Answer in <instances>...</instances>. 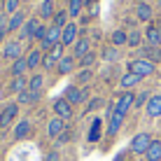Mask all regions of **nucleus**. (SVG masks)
<instances>
[{
  "label": "nucleus",
  "mask_w": 161,
  "mask_h": 161,
  "mask_svg": "<svg viewBox=\"0 0 161 161\" xmlns=\"http://www.w3.org/2000/svg\"><path fill=\"white\" fill-rule=\"evenodd\" d=\"M154 70H157V65H154L152 61L133 58V61H129V70H126V73H133L138 77H149V75H154Z\"/></svg>",
  "instance_id": "1"
},
{
  "label": "nucleus",
  "mask_w": 161,
  "mask_h": 161,
  "mask_svg": "<svg viewBox=\"0 0 161 161\" xmlns=\"http://www.w3.org/2000/svg\"><path fill=\"white\" fill-rule=\"evenodd\" d=\"M61 58H63V44H56L52 52H47V54L42 56V65H40V68H44V70H54V68L58 65Z\"/></svg>",
  "instance_id": "2"
},
{
  "label": "nucleus",
  "mask_w": 161,
  "mask_h": 161,
  "mask_svg": "<svg viewBox=\"0 0 161 161\" xmlns=\"http://www.w3.org/2000/svg\"><path fill=\"white\" fill-rule=\"evenodd\" d=\"M152 140L154 138L149 136V133H138V136H133V140H131V152L133 154H145L147 152V147L152 145Z\"/></svg>",
  "instance_id": "3"
},
{
  "label": "nucleus",
  "mask_w": 161,
  "mask_h": 161,
  "mask_svg": "<svg viewBox=\"0 0 161 161\" xmlns=\"http://www.w3.org/2000/svg\"><path fill=\"white\" fill-rule=\"evenodd\" d=\"M77 40H80V26H77L75 21H70V24L61 31V44H63V47H73Z\"/></svg>",
  "instance_id": "4"
},
{
  "label": "nucleus",
  "mask_w": 161,
  "mask_h": 161,
  "mask_svg": "<svg viewBox=\"0 0 161 161\" xmlns=\"http://www.w3.org/2000/svg\"><path fill=\"white\" fill-rule=\"evenodd\" d=\"M133 105H136V93H133V91H124L117 98V103H114V112H119V114H124V117H126Z\"/></svg>",
  "instance_id": "5"
},
{
  "label": "nucleus",
  "mask_w": 161,
  "mask_h": 161,
  "mask_svg": "<svg viewBox=\"0 0 161 161\" xmlns=\"http://www.w3.org/2000/svg\"><path fill=\"white\" fill-rule=\"evenodd\" d=\"M63 98H65V101H68V103L75 108V105H80V103H84V101H86V89H80V86L70 84L68 89H65Z\"/></svg>",
  "instance_id": "6"
},
{
  "label": "nucleus",
  "mask_w": 161,
  "mask_h": 161,
  "mask_svg": "<svg viewBox=\"0 0 161 161\" xmlns=\"http://www.w3.org/2000/svg\"><path fill=\"white\" fill-rule=\"evenodd\" d=\"M108 117H110V124H108V136H117L126 117H124V114H119V112H114V105H110V108H108Z\"/></svg>",
  "instance_id": "7"
},
{
  "label": "nucleus",
  "mask_w": 161,
  "mask_h": 161,
  "mask_svg": "<svg viewBox=\"0 0 161 161\" xmlns=\"http://www.w3.org/2000/svg\"><path fill=\"white\" fill-rule=\"evenodd\" d=\"M19 117V103H9L5 105V110L0 112V129H7L12 121Z\"/></svg>",
  "instance_id": "8"
},
{
  "label": "nucleus",
  "mask_w": 161,
  "mask_h": 161,
  "mask_svg": "<svg viewBox=\"0 0 161 161\" xmlns=\"http://www.w3.org/2000/svg\"><path fill=\"white\" fill-rule=\"evenodd\" d=\"M3 56L9 58V61L21 58V40H19V37H14V40H7V42L3 44Z\"/></svg>",
  "instance_id": "9"
},
{
  "label": "nucleus",
  "mask_w": 161,
  "mask_h": 161,
  "mask_svg": "<svg viewBox=\"0 0 161 161\" xmlns=\"http://www.w3.org/2000/svg\"><path fill=\"white\" fill-rule=\"evenodd\" d=\"M40 24H42V21L37 19V16H31V19H26L24 28L19 31V40H21V42H24V40H33V35H35V31L40 28Z\"/></svg>",
  "instance_id": "10"
},
{
  "label": "nucleus",
  "mask_w": 161,
  "mask_h": 161,
  "mask_svg": "<svg viewBox=\"0 0 161 161\" xmlns=\"http://www.w3.org/2000/svg\"><path fill=\"white\" fill-rule=\"evenodd\" d=\"M54 117H61V119H73V105H70L65 98H56L54 101Z\"/></svg>",
  "instance_id": "11"
},
{
  "label": "nucleus",
  "mask_w": 161,
  "mask_h": 161,
  "mask_svg": "<svg viewBox=\"0 0 161 161\" xmlns=\"http://www.w3.org/2000/svg\"><path fill=\"white\" fill-rule=\"evenodd\" d=\"M56 0H42L40 7H37V19L40 21H49L54 19V14H56Z\"/></svg>",
  "instance_id": "12"
},
{
  "label": "nucleus",
  "mask_w": 161,
  "mask_h": 161,
  "mask_svg": "<svg viewBox=\"0 0 161 161\" xmlns=\"http://www.w3.org/2000/svg\"><path fill=\"white\" fill-rule=\"evenodd\" d=\"M75 68H77V58L73 56V54L63 56V58L58 61V65H56L58 75H70V73H75Z\"/></svg>",
  "instance_id": "13"
},
{
  "label": "nucleus",
  "mask_w": 161,
  "mask_h": 161,
  "mask_svg": "<svg viewBox=\"0 0 161 161\" xmlns=\"http://www.w3.org/2000/svg\"><path fill=\"white\" fill-rule=\"evenodd\" d=\"M89 52H91V40H89V37H80V40L73 44V56L77 61H80L82 56H86Z\"/></svg>",
  "instance_id": "14"
},
{
  "label": "nucleus",
  "mask_w": 161,
  "mask_h": 161,
  "mask_svg": "<svg viewBox=\"0 0 161 161\" xmlns=\"http://www.w3.org/2000/svg\"><path fill=\"white\" fill-rule=\"evenodd\" d=\"M63 131H65V124H63V119H61V117H52V119H49V124H47V136L49 138L56 140Z\"/></svg>",
  "instance_id": "15"
},
{
  "label": "nucleus",
  "mask_w": 161,
  "mask_h": 161,
  "mask_svg": "<svg viewBox=\"0 0 161 161\" xmlns=\"http://www.w3.org/2000/svg\"><path fill=\"white\" fill-rule=\"evenodd\" d=\"M145 110H147V117H152V119L161 117V93H157V96H149Z\"/></svg>",
  "instance_id": "16"
},
{
  "label": "nucleus",
  "mask_w": 161,
  "mask_h": 161,
  "mask_svg": "<svg viewBox=\"0 0 161 161\" xmlns=\"http://www.w3.org/2000/svg\"><path fill=\"white\" fill-rule=\"evenodd\" d=\"M140 54H142L140 58L152 61L154 65H157L159 61H161V47H154V44H145V47H140Z\"/></svg>",
  "instance_id": "17"
},
{
  "label": "nucleus",
  "mask_w": 161,
  "mask_h": 161,
  "mask_svg": "<svg viewBox=\"0 0 161 161\" xmlns=\"http://www.w3.org/2000/svg\"><path fill=\"white\" fill-rule=\"evenodd\" d=\"M147 44H154V47H161V26L159 24H149L145 31Z\"/></svg>",
  "instance_id": "18"
},
{
  "label": "nucleus",
  "mask_w": 161,
  "mask_h": 161,
  "mask_svg": "<svg viewBox=\"0 0 161 161\" xmlns=\"http://www.w3.org/2000/svg\"><path fill=\"white\" fill-rule=\"evenodd\" d=\"M28 133H31V121L28 119H19L14 124V131H12L14 140H24V138H28Z\"/></svg>",
  "instance_id": "19"
},
{
  "label": "nucleus",
  "mask_w": 161,
  "mask_h": 161,
  "mask_svg": "<svg viewBox=\"0 0 161 161\" xmlns=\"http://www.w3.org/2000/svg\"><path fill=\"white\" fill-rule=\"evenodd\" d=\"M42 49H31L28 54H26V63H28V70H35L42 65Z\"/></svg>",
  "instance_id": "20"
},
{
  "label": "nucleus",
  "mask_w": 161,
  "mask_h": 161,
  "mask_svg": "<svg viewBox=\"0 0 161 161\" xmlns=\"http://www.w3.org/2000/svg\"><path fill=\"white\" fill-rule=\"evenodd\" d=\"M9 73H12V77H24L26 73H28V63H26V56H21V58L12 61V68H9Z\"/></svg>",
  "instance_id": "21"
},
{
  "label": "nucleus",
  "mask_w": 161,
  "mask_h": 161,
  "mask_svg": "<svg viewBox=\"0 0 161 161\" xmlns=\"http://www.w3.org/2000/svg\"><path fill=\"white\" fill-rule=\"evenodd\" d=\"M24 24H26V14L19 9L16 14L9 16V33H19L21 28H24Z\"/></svg>",
  "instance_id": "22"
},
{
  "label": "nucleus",
  "mask_w": 161,
  "mask_h": 161,
  "mask_svg": "<svg viewBox=\"0 0 161 161\" xmlns=\"http://www.w3.org/2000/svg\"><path fill=\"white\" fill-rule=\"evenodd\" d=\"M136 14H138L140 21H152L154 9H152V5H147V3H138L136 5Z\"/></svg>",
  "instance_id": "23"
},
{
  "label": "nucleus",
  "mask_w": 161,
  "mask_h": 161,
  "mask_svg": "<svg viewBox=\"0 0 161 161\" xmlns=\"http://www.w3.org/2000/svg\"><path fill=\"white\" fill-rule=\"evenodd\" d=\"M140 80H142V77H138V75H133V73H126V75H121L119 86L124 89V91H131L136 84H140Z\"/></svg>",
  "instance_id": "24"
},
{
  "label": "nucleus",
  "mask_w": 161,
  "mask_h": 161,
  "mask_svg": "<svg viewBox=\"0 0 161 161\" xmlns=\"http://www.w3.org/2000/svg\"><path fill=\"white\" fill-rule=\"evenodd\" d=\"M68 24H70V14H68V9H58V12L54 14V19H52V26H56V28H61V31H63Z\"/></svg>",
  "instance_id": "25"
},
{
  "label": "nucleus",
  "mask_w": 161,
  "mask_h": 161,
  "mask_svg": "<svg viewBox=\"0 0 161 161\" xmlns=\"http://www.w3.org/2000/svg\"><path fill=\"white\" fill-rule=\"evenodd\" d=\"M42 86H44V77H42V73H35V75L28 77V91H33V93H42Z\"/></svg>",
  "instance_id": "26"
},
{
  "label": "nucleus",
  "mask_w": 161,
  "mask_h": 161,
  "mask_svg": "<svg viewBox=\"0 0 161 161\" xmlns=\"http://www.w3.org/2000/svg\"><path fill=\"white\" fill-rule=\"evenodd\" d=\"M145 159L147 161H161V140H152V145L145 152Z\"/></svg>",
  "instance_id": "27"
},
{
  "label": "nucleus",
  "mask_w": 161,
  "mask_h": 161,
  "mask_svg": "<svg viewBox=\"0 0 161 161\" xmlns=\"http://www.w3.org/2000/svg\"><path fill=\"white\" fill-rule=\"evenodd\" d=\"M101 126H103V121L98 117L91 121V129H89V136H86L89 142H98V140H101Z\"/></svg>",
  "instance_id": "28"
},
{
  "label": "nucleus",
  "mask_w": 161,
  "mask_h": 161,
  "mask_svg": "<svg viewBox=\"0 0 161 161\" xmlns=\"http://www.w3.org/2000/svg\"><path fill=\"white\" fill-rule=\"evenodd\" d=\"M40 96H42V93H33V91H28V89H26V91H21L19 96H16V103H19V105H28V103L40 101Z\"/></svg>",
  "instance_id": "29"
},
{
  "label": "nucleus",
  "mask_w": 161,
  "mask_h": 161,
  "mask_svg": "<svg viewBox=\"0 0 161 161\" xmlns=\"http://www.w3.org/2000/svg\"><path fill=\"white\" fill-rule=\"evenodd\" d=\"M26 89H28V80H26V77H12V84H9V91L12 93L19 96V93L26 91Z\"/></svg>",
  "instance_id": "30"
},
{
  "label": "nucleus",
  "mask_w": 161,
  "mask_h": 161,
  "mask_svg": "<svg viewBox=\"0 0 161 161\" xmlns=\"http://www.w3.org/2000/svg\"><path fill=\"white\" fill-rule=\"evenodd\" d=\"M82 9H84V0H68V14H70V19L80 16Z\"/></svg>",
  "instance_id": "31"
},
{
  "label": "nucleus",
  "mask_w": 161,
  "mask_h": 161,
  "mask_svg": "<svg viewBox=\"0 0 161 161\" xmlns=\"http://www.w3.org/2000/svg\"><path fill=\"white\" fill-rule=\"evenodd\" d=\"M93 63H96V52H93V49L86 54V56H82L80 61H77V65H80L82 70H91V68H93Z\"/></svg>",
  "instance_id": "32"
},
{
  "label": "nucleus",
  "mask_w": 161,
  "mask_h": 161,
  "mask_svg": "<svg viewBox=\"0 0 161 161\" xmlns=\"http://www.w3.org/2000/svg\"><path fill=\"white\" fill-rule=\"evenodd\" d=\"M110 40H112L114 47H121V44H126V40H129V33L119 28V31H114V33H112V37H110Z\"/></svg>",
  "instance_id": "33"
},
{
  "label": "nucleus",
  "mask_w": 161,
  "mask_h": 161,
  "mask_svg": "<svg viewBox=\"0 0 161 161\" xmlns=\"http://www.w3.org/2000/svg\"><path fill=\"white\" fill-rule=\"evenodd\" d=\"M142 42V33L140 31H129V40H126V44L129 47H140Z\"/></svg>",
  "instance_id": "34"
},
{
  "label": "nucleus",
  "mask_w": 161,
  "mask_h": 161,
  "mask_svg": "<svg viewBox=\"0 0 161 161\" xmlns=\"http://www.w3.org/2000/svg\"><path fill=\"white\" fill-rule=\"evenodd\" d=\"M19 5H21V0H5V14L7 16H12V14H16L19 12Z\"/></svg>",
  "instance_id": "35"
},
{
  "label": "nucleus",
  "mask_w": 161,
  "mask_h": 161,
  "mask_svg": "<svg viewBox=\"0 0 161 161\" xmlns=\"http://www.w3.org/2000/svg\"><path fill=\"white\" fill-rule=\"evenodd\" d=\"M7 33H9V16L3 12V14H0V40H3Z\"/></svg>",
  "instance_id": "36"
},
{
  "label": "nucleus",
  "mask_w": 161,
  "mask_h": 161,
  "mask_svg": "<svg viewBox=\"0 0 161 161\" xmlns=\"http://www.w3.org/2000/svg\"><path fill=\"white\" fill-rule=\"evenodd\" d=\"M91 77H93V70H82V73L77 75V82H80V84H86V82H91Z\"/></svg>",
  "instance_id": "37"
},
{
  "label": "nucleus",
  "mask_w": 161,
  "mask_h": 161,
  "mask_svg": "<svg viewBox=\"0 0 161 161\" xmlns=\"http://www.w3.org/2000/svg\"><path fill=\"white\" fill-rule=\"evenodd\" d=\"M147 101H149V93L147 91L138 93V96H136V105H133V108H142V105H147Z\"/></svg>",
  "instance_id": "38"
},
{
  "label": "nucleus",
  "mask_w": 161,
  "mask_h": 161,
  "mask_svg": "<svg viewBox=\"0 0 161 161\" xmlns=\"http://www.w3.org/2000/svg\"><path fill=\"white\" fill-rule=\"evenodd\" d=\"M103 58H105V61H117V58H119V52H117L114 47H112V49L108 47V49L103 52Z\"/></svg>",
  "instance_id": "39"
},
{
  "label": "nucleus",
  "mask_w": 161,
  "mask_h": 161,
  "mask_svg": "<svg viewBox=\"0 0 161 161\" xmlns=\"http://www.w3.org/2000/svg\"><path fill=\"white\" fill-rule=\"evenodd\" d=\"M47 31H49V26H42L40 24V28L35 31V35H33V40H37V42H42L44 37H47Z\"/></svg>",
  "instance_id": "40"
},
{
  "label": "nucleus",
  "mask_w": 161,
  "mask_h": 161,
  "mask_svg": "<svg viewBox=\"0 0 161 161\" xmlns=\"http://www.w3.org/2000/svg\"><path fill=\"white\" fill-rule=\"evenodd\" d=\"M70 138H73V131H70V129H65V131L56 138V145H65V142H68Z\"/></svg>",
  "instance_id": "41"
},
{
  "label": "nucleus",
  "mask_w": 161,
  "mask_h": 161,
  "mask_svg": "<svg viewBox=\"0 0 161 161\" xmlns=\"http://www.w3.org/2000/svg\"><path fill=\"white\" fill-rule=\"evenodd\" d=\"M101 103H103V101H101V98H93V101H91V103H89V108H86V112H91V110H96V108H101Z\"/></svg>",
  "instance_id": "42"
},
{
  "label": "nucleus",
  "mask_w": 161,
  "mask_h": 161,
  "mask_svg": "<svg viewBox=\"0 0 161 161\" xmlns=\"http://www.w3.org/2000/svg\"><path fill=\"white\" fill-rule=\"evenodd\" d=\"M44 161H61V157H58V152H47V157H44Z\"/></svg>",
  "instance_id": "43"
},
{
  "label": "nucleus",
  "mask_w": 161,
  "mask_h": 161,
  "mask_svg": "<svg viewBox=\"0 0 161 161\" xmlns=\"http://www.w3.org/2000/svg\"><path fill=\"white\" fill-rule=\"evenodd\" d=\"M0 7H5V0H0Z\"/></svg>",
  "instance_id": "44"
},
{
  "label": "nucleus",
  "mask_w": 161,
  "mask_h": 161,
  "mask_svg": "<svg viewBox=\"0 0 161 161\" xmlns=\"http://www.w3.org/2000/svg\"><path fill=\"white\" fill-rule=\"evenodd\" d=\"M21 3H28V0H21Z\"/></svg>",
  "instance_id": "45"
},
{
  "label": "nucleus",
  "mask_w": 161,
  "mask_h": 161,
  "mask_svg": "<svg viewBox=\"0 0 161 161\" xmlns=\"http://www.w3.org/2000/svg\"><path fill=\"white\" fill-rule=\"evenodd\" d=\"M157 3H159V5H161V0H157Z\"/></svg>",
  "instance_id": "46"
},
{
  "label": "nucleus",
  "mask_w": 161,
  "mask_h": 161,
  "mask_svg": "<svg viewBox=\"0 0 161 161\" xmlns=\"http://www.w3.org/2000/svg\"><path fill=\"white\" fill-rule=\"evenodd\" d=\"M0 42H3V40H0Z\"/></svg>",
  "instance_id": "47"
}]
</instances>
